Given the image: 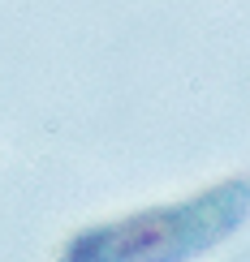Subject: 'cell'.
I'll return each instance as SVG.
<instances>
[{
  "mask_svg": "<svg viewBox=\"0 0 250 262\" xmlns=\"http://www.w3.org/2000/svg\"><path fill=\"white\" fill-rule=\"evenodd\" d=\"M250 220V181L224 177L181 202H160L104 224H86L56 262H190L224 245Z\"/></svg>",
  "mask_w": 250,
  "mask_h": 262,
  "instance_id": "1",
  "label": "cell"
}]
</instances>
